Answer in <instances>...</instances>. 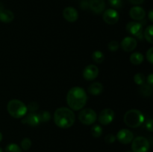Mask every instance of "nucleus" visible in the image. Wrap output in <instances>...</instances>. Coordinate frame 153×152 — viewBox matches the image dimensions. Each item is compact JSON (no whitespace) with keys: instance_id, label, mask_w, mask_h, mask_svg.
I'll return each mask as SVG.
<instances>
[{"instance_id":"bb28decb","label":"nucleus","mask_w":153,"mask_h":152,"mask_svg":"<svg viewBox=\"0 0 153 152\" xmlns=\"http://www.w3.org/2000/svg\"><path fill=\"white\" fill-rule=\"evenodd\" d=\"M31 145H32V143H31V139L29 138H24L21 141V148L24 151H28L31 147Z\"/></svg>"},{"instance_id":"0eeeda50","label":"nucleus","mask_w":153,"mask_h":152,"mask_svg":"<svg viewBox=\"0 0 153 152\" xmlns=\"http://www.w3.org/2000/svg\"><path fill=\"white\" fill-rule=\"evenodd\" d=\"M126 31L138 40H142L143 39V25L140 22H129L126 25Z\"/></svg>"},{"instance_id":"f257e3e1","label":"nucleus","mask_w":153,"mask_h":152,"mask_svg":"<svg viewBox=\"0 0 153 152\" xmlns=\"http://www.w3.org/2000/svg\"><path fill=\"white\" fill-rule=\"evenodd\" d=\"M88 101V95L85 89L80 86L72 87L67 95V102L72 110H80L83 108Z\"/></svg>"},{"instance_id":"b1692460","label":"nucleus","mask_w":153,"mask_h":152,"mask_svg":"<svg viewBox=\"0 0 153 152\" xmlns=\"http://www.w3.org/2000/svg\"><path fill=\"white\" fill-rule=\"evenodd\" d=\"M102 128L99 125H94L92 127V128H91V134L95 138H98V137H101L102 134Z\"/></svg>"},{"instance_id":"aec40b11","label":"nucleus","mask_w":153,"mask_h":152,"mask_svg":"<svg viewBox=\"0 0 153 152\" xmlns=\"http://www.w3.org/2000/svg\"><path fill=\"white\" fill-rule=\"evenodd\" d=\"M92 59L97 63H102L105 60V55L101 51L97 50L93 52L92 54Z\"/></svg>"},{"instance_id":"f03ea898","label":"nucleus","mask_w":153,"mask_h":152,"mask_svg":"<svg viewBox=\"0 0 153 152\" xmlns=\"http://www.w3.org/2000/svg\"><path fill=\"white\" fill-rule=\"evenodd\" d=\"M76 116L71 109L62 107L57 109L54 113V122L60 128L67 129L73 125Z\"/></svg>"},{"instance_id":"39448f33","label":"nucleus","mask_w":153,"mask_h":152,"mask_svg":"<svg viewBox=\"0 0 153 152\" xmlns=\"http://www.w3.org/2000/svg\"><path fill=\"white\" fill-rule=\"evenodd\" d=\"M79 119L83 125H91L97 121V113L91 108L83 109L79 113Z\"/></svg>"},{"instance_id":"f704fd0d","label":"nucleus","mask_w":153,"mask_h":152,"mask_svg":"<svg viewBox=\"0 0 153 152\" xmlns=\"http://www.w3.org/2000/svg\"><path fill=\"white\" fill-rule=\"evenodd\" d=\"M147 84L149 86H153V74H150L147 77Z\"/></svg>"},{"instance_id":"5701e85b","label":"nucleus","mask_w":153,"mask_h":152,"mask_svg":"<svg viewBox=\"0 0 153 152\" xmlns=\"http://www.w3.org/2000/svg\"><path fill=\"white\" fill-rule=\"evenodd\" d=\"M140 92L143 96H150L152 94V86L146 83H143L140 88Z\"/></svg>"},{"instance_id":"72a5a7b5","label":"nucleus","mask_w":153,"mask_h":152,"mask_svg":"<svg viewBox=\"0 0 153 152\" xmlns=\"http://www.w3.org/2000/svg\"><path fill=\"white\" fill-rule=\"evenodd\" d=\"M80 7L82 10H87L89 7V2L87 1H82L80 4Z\"/></svg>"},{"instance_id":"c756f323","label":"nucleus","mask_w":153,"mask_h":152,"mask_svg":"<svg viewBox=\"0 0 153 152\" xmlns=\"http://www.w3.org/2000/svg\"><path fill=\"white\" fill-rule=\"evenodd\" d=\"M38 108L39 104H37V102H35V101H32V102L29 103V104H28V106H27V109H28L30 112H31V113H35V112L38 110Z\"/></svg>"},{"instance_id":"e433bc0d","label":"nucleus","mask_w":153,"mask_h":152,"mask_svg":"<svg viewBox=\"0 0 153 152\" xmlns=\"http://www.w3.org/2000/svg\"><path fill=\"white\" fill-rule=\"evenodd\" d=\"M148 18H149V21L150 22H153V11L152 10H151L149 12V14H148Z\"/></svg>"},{"instance_id":"f8f14e48","label":"nucleus","mask_w":153,"mask_h":152,"mask_svg":"<svg viewBox=\"0 0 153 152\" xmlns=\"http://www.w3.org/2000/svg\"><path fill=\"white\" fill-rule=\"evenodd\" d=\"M137 40L132 37H126L123 39L120 43L121 48L126 52H131L134 51L137 47Z\"/></svg>"},{"instance_id":"f3484780","label":"nucleus","mask_w":153,"mask_h":152,"mask_svg":"<svg viewBox=\"0 0 153 152\" xmlns=\"http://www.w3.org/2000/svg\"><path fill=\"white\" fill-rule=\"evenodd\" d=\"M102 91L103 85L100 82H94V83H91L88 89V93L92 95H95V96L100 95Z\"/></svg>"},{"instance_id":"a19ab883","label":"nucleus","mask_w":153,"mask_h":152,"mask_svg":"<svg viewBox=\"0 0 153 152\" xmlns=\"http://www.w3.org/2000/svg\"><path fill=\"white\" fill-rule=\"evenodd\" d=\"M125 152H132V151H125Z\"/></svg>"},{"instance_id":"7c9ffc66","label":"nucleus","mask_w":153,"mask_h":152,"mask_svg":"<svg viewBox=\"0 0 153 152\" xmlns=\"http://www.w3.org/2000/svg\"><path fill=\"white\" fill-rule=\"evenodd\" d=\"M116 140V137L114 134H107L105 137V142L108 144H111L114 143Z\"/></svg>"},{"instance_id":"1a4fd4ad","label":"nucleus","mask_w":153,"mask_h":152,"mask_svg":"<svg viewBox=\"0 0 153 152\" xmlns=\"http://www.w3.org/2000/svg\"><path fill=\"white\" fill-rule=\"evenodd\" d=\"M103 20L108 25H114L119 21V13L114 9H108L103 13Z\"/></svg>"},{"instance_id":"ddd939ff","label":"nucleus","mask_w":153,"mask_h":152,"mask_svg":"<svg viewBox=\"0 0 153 152\" xmlns=\"http://www.w3.org/2000/svg\"><path fill=\"white\" fill-rule=\"evenodd\" d=\"M22 118L23 119H22L21 122L24 125H29V126L31 127H35L37 126L40 123V120L38 119V116H37V114L36 113L30 112L29 113H26Z\"/></svg>"},{"instance_id":"2f4dec72","label":"nucleus","mask_w":153,"mask_h":152,"mask_svg":"<svg viewBox=\"0 0 153 152\" xmlns=\"http://www.w3.org/2000/svg\"><path fill=\"white\" fill-rule=\"evenodd\" d=\"M146 59L150 64L153 63V48L151 47L146 52Z\"/></svg>"},{"instance_id":"4c0bfd02","label":"nucleus","mask_w":153,"mask_h":152,"mask_svg":"<svg viewBox=\"0 0 153 152\" xmlns=\"http://www.w3.org/2000/svg\"><path fill=\"white\" fill-rule=\"evenodd\" d=\"M4 10V7H3L2 4H1V3L0 2V12H1V10Z\"/></svg>"},{"instance_id":"423d86ee","label":"nucleus","mask_w":153,"mask_h":152,"mask_svg":"<svg viewBox=\"0 0 153 152\" xmlns=\"http://www.w3.org/2000/svg\"><path fill=\"white\" fill-rule=\"evenodd\" d=\"M131 143L132 152H148L150 148L149 140L143 137H137L133 139Z\"/></svg>"},{"instance_id":"473e14b6","label":"nucleus","mask_w":153,"mask_h":152,"mask_svg":"<svg viewBox=\"0 0 153 152\" xmlns=\"http://www.w3.org/2000/svg\"><path fill=\"white\" fill-rule=\"evenodd\" d=\"M145 126H146V128L150 132H152L153 131V121L152 119H147V121L146 122V124H145Z\"/></svg>"},{"instance_id":"7ed1b4c3","label":"nucleus","mask_w":153,"mask_h":152,"mask_svg":"<svg viewBox=\"0 0 153 152\" xmlns=\"http://www.w3.org/2000/svg\"><path fill=\"white\" fill-rule=\"evenodd\" d=\"M123 121L126 126L131 128H136L140 127L143 123L144 116L140 110L131 109L125 113Z\"/></svg>"},{"instance_id":"4be33fe9","label":"nucleus","mask_w":153,"mask_h":152,"mask_svg":"<svg viewBox=\"0 0 153 152\" xmlns=\"http://www.w3.org/2000/svg\"><path fill=\"white\" fill-rule=\"evenodd\" d=\"M40 122H47L51 119V114L47 110H43L37 113Z\"/></svg>"},{"instance_id":"20e7f679","label":"nucleus","mask_w":153,"mask_h":152,"mask_svg":"<svg viewBox=\"0 0 153 152\" xmlns=\"http://www.w3.org/2000/svg\"><path fill=\"white\" fill-rule=\"evenodd\" d=\"M7 110L9 114L15 119L22 118L27 113V106L18 99H12L7 103Z\"/></svg>"},{"instance_id":"2eb2a0df","label":"nucleus","mask_w":153,"mask_h":152,"mask_svg":"<svg viewBox=\"0 0 153 152\" xmlns=\"http://www.w3.org/2000/svg\"><path fill=\"white\" fill-rule=\"evenodd\" d=\"M129 16L134 20H142L146 16V12L144 9L139 6H134L129 10Z\"/></svg>"},{"instance_id":"c85d7f7f","label":"nucleus","mask_w":153,"mask_h":152,"mask_svg":"<svg viewBox=\"0 0 153 152\" xmlns=\"http://www.w3.org/2000/svg\"><path fill=\"white\" fill-rule=\"evenodd\" d=\"M109 4L114 8H121L123 7V0H108Z\"/></svg>"},{"instance_id":"a878e982","label":"nucleus","mask_w":153,"mask_h":152,"mask_svg":"<svg viewBox=\"0 0 153 152\" xmlns=\"http://www.w3.org/2000/svg\"><path fill=\"white\" fill-rule=\"evenodd\" d=\"M21 148L15 143H11L6 146L5 152H21Z\"/></svg>"},{"instance_id":"393cba45","label":"nucleus","mask_w":153,"mask_h":152,"mask_svg":"<svg viewBox=\"0 0 153 152\" xmlns=\"http://www.w3.org/2000/svg\"><path fill=\"white\" fill-rule=\"evenodd\" d=\"M145 80H146V77H145L144 75L142 73H137L136 75H134V81L136 84L141 86L143 83H145Z\"/></svg>"},{"instance_id":"58836bf2","label":"nucleus","mask_w":153,"mask_h":152,"mask_svg":"<svg viewBox=\"0 0 153 152\" xmlns=\"http://www.w3.org/2000/svg\"><path fill=\"white\" fill-rule=\"evenodd\" d=\"M2 138H3V137H2V134H1V133L0 132V142H1V140H2Z\"/></svg>"},{"instance_id":"412c9836","label":"nucleus","mask_w":153,"mask_h":152,"mask_svg":"<svg viewBox=\"0 0 153 152\" xmlns=\"http://www.w3.org/2000/svg\"><path fill=\"white\" fill-rule=\"evenodd\" d=\"M152 29L153 25H148L145 29L144 32H143V37L146 40L148 43L152 44L153 43V39H152Z\"/></svg>"},{"instance_id":"cd10ccee","label":"nucleus","mask_w":153,"mask_h":152,"mask_svg":"<svg viewBox=\"0 0 153 152\" xmlns=\"http://www.w3.org/2000/svg\"><path fill=\"white\" fill-rule=\"evenodd\" d=\"M108 49L111 52H116L117 50H118L120 47L119 43L117 40H112V41H111L108 43Z\"/></svg>"},{"instance_id":"c9c22d12","label":"nucleus","mask_w":153,"mask_h":152,"mask_svg":"<svg viewBox=\"0 0 153 152\" xmlns=\"http://www.w3.org/2000/svg\"><path fill=\"white\" fill-rule=\"evenodd\" d=\"M128 1L133 4H140L144 1V0H128Z\"/></svg>"},{"instance_id":"9d476101","label":"nucleus","mask_w":153,"mask_h":152,"mask_svg":"<svg viewBox=\"0 0 153 152\" xmlns=\"http://www.w3.org/2000/svg\"><path fill=\"white\" fill-rule=\"evenodd\" d=\"M116 139L122 144L126 145L131 142L134 139V134L128 129H121L118 131Z\"/></svg>"},{"instance_id":"9b49d317","label":"nucleus","mask_w":153,"mask_h":152,"mask_svg":"<svg viewBox=\"0 0 153 152\" xmlns=\"http://www.w3.org/2000/svg\"><path fill=\"white\" fill-rule=\"evenodd\" d=\"M83 77L87 80H94L99 75V68L96 65L91 64L84 69Z\"/></svg>"},{"instance_id":"a211bd4d","label":"nucleus","mask_w":153,"mask_h":152,"mask_svg":"<svg viewBox=\"0 0 153 152\" xmlns=\"http://www.w3.org/2000/svg\"><path fill=\"white\" fill-rule=\"evenodd\" d=\"M14 19V14L10 10H3L0 12V21L4 23H10Z\"/></svg>"},{"instance_id":"6e6552de","label":"nucleus","mask_w":153,"mask_h":152,"mask_svg":"<svg viewBox=\"0 0 153 152\" xmlns=\"http://www.w3.org/2000/svg\"><path fill=\"white\" fill-rule=\"evenodd\" d=\"M114 116L115 114L113 110L109 108L104 109L100 112L99 115V122L102 125H108L113 122Z\"/></svg>"},{"instance_id":"dca6fc26","label":"nucleus","mask_w":153,"mask_h":152,"mask_svg":"<svg viewBox=\"0 0 153 152\" xmlns=\"http://www.w3.org/2000/svg\"><path fill=\"white\" fill-rule=\"evenodd\" d=\"M105 7L104 0H91L89 2V8L95 13H101Z\"/></svg>"},{"instance_id":"6ab92c4d","label":"nucleus","mask_w":153,"mask_h":152,"mask_svg":"<svg viewBox=\"0 0 153 152\" xmlns=\"http://www.w3.org/2000/svg\"><path fill=\"white\" fill-rule=\"evenodd\" d=\"M130 62L133 64V65H140L143 63V60H144V57L140 52H134L130 56Z\"/></svg>"},{"instance_id":"4468645a","label":"nucleus","mask_w":153,"mask_h":152,"mask_svg":"<svg viewBox=\"0 0 153 152\" xmlns=\"http://www.w3.org/2000/svg\"><path fill=\"white\" fill-rule=\"evenodd\" d=\"M63 16L67 22H74L79 18V13L74 7H67L63 10Z\"/></svg>"},{"instance_id":"ea45409f","label":"nucleus","mask_w":153,"mask_h":152,"mask_svg":"<svg viewBox=\"0 0 153 152\" xmlns=\"http://www.w3.org/2000/svg\"><path fill=\"white\" fill-rule=\"evenodd\" d=\"M0 152H3V150L1 148H0Z\"/></svg>"}]
</instances>
